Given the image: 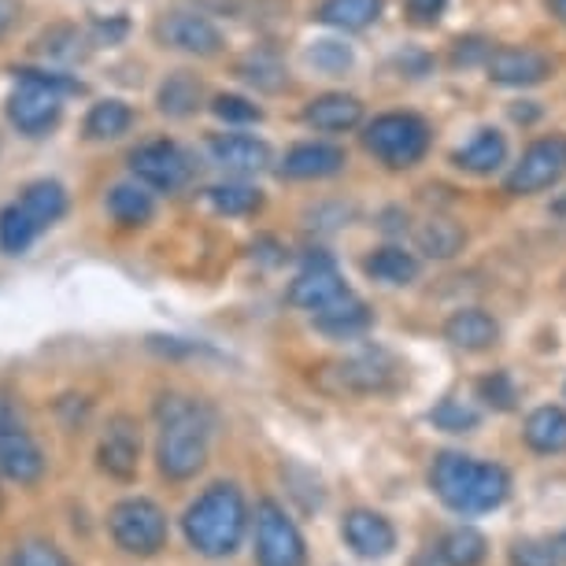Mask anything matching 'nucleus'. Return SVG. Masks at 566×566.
<instances>
[{
    "instance_id": "obj_1",
    "label": "nucleus",
    "mask_w": 566,
    "mask_h": 566,
    "mask_svg": "<svg viewBox=\"0 0 566 566\" xmlns=\"http://www.w3.org/2000/svg\"><path fill=\"white\" fill-rule=\"evenodd\" d=\"M159 437H156V463L159 474L170 482H189L208 463L211 444V411L193 397L170 392L156 403Z\"/></svg>"
},
{
    "instance_id": "obj_2",
    "label": "nucleus",
    "mask_w": 566,
    "mask_h": 566,
    "mask_svg": "<svg viewBox=\"0 0 566 566\" xmlns=\"http://www.w3.org/2000/svg\"><path fill=\"white\" fill-rule=\"evenodd\" d=\"M430 485L437 500L455 515H485L496 511L511 493V474L496 463H478L463 452H441L433 459Z\"/></svg>"
},
{
    "instance_id": "obj_3",
    "label": "nucleus",
    "mask_w": 566,
    "mask_h": 566,
    "mask_svg": "<svg viewBox=\"0 0 566 566\" xmlns=\"http://www.w3.org/2000/svg\"><path fill=\"white\" fill-rule=\"evenodd\" d=\"M189 548L208 555V559H227L241 548L244 530H249V504L233 482H216L205 489L181 515Z\"/></svg>"
},
{
    "instance_id": "obj_4",
    "label": "nucleus",
    "mask_w": 566,
    "mask_h": 566,
    "mask_svg": "<svg viewBox=\"0 0 566 566\" xmlns=\"http://www.w3.org/2000/svg\"><path fill=\"white\" fill-rule=\"evenodd\" d=\"M45 474V452L27 430L12 392L0 389V478L15 485H38Z\"/></svg>"
},
{
    "instance_id": "obj_5",
    "label": "nucleus",
    "mask_w": 566,
    "mask_h": 566,
    "mask_svg": "<svg viewBox=\"0 0 566 566\" xmlns=\"http://www.w3.org/2000/svg\"><path fill=\"white\" fill-rule=\"evenodd\" d=\"M363 145L386 167H415L430 148V126L411 112H389L363 130Z\"/></svg>"
},
{
    "instance_id": "obj_6",
    "label": "nucleus",
    "mask_w": 566,
    "mask_h": 566,
    "mask_svg": "<svg viewBox=\"0 0 566 566\" xmlns=\"http://www.w3.org/2000/svg\"><path fill=\"white\" fill-rule=\"evenodd\" d=\"M108 533L112 541L119 544L126 555H156L159 548L167 544V515L156 500L148 496H130V500H119L108 515Z\"/></svg>"
},
{
    "instance_id": "obj_7",
    "label": "nucleus",
    "mask_w": 566,
    "mask_h": 566,
    "mask_svg": "<svg viewBox=\"0 0 566 566\" xmlns=\"http://www.w3.org/2000/svg\"><path fill=\"white\" fill-rule=\"evenodd\" d=\"M255 566H307L304 537L282 504H255Z\"/></svg>"
},
{
    "instance_id": "obj_8",
    "label": "nucleus",
    "mask_w": 566,
    "mask_h": 566,
    "mask_svg": "<svg viewBox=\"0 0 566 566\" xmlns=\"http://www.w3.org/2000/svg\"><path fill=\"white\" fill-rule=\"evenodd\" d=\"M392 378H397V363L381 348H367L326 367L318 374V386L326 392H337V397H370V392L392 389Z\"/></svg>"
},
{
    "instance_id": "obj_9",
    "label": "nucleus",
    "mask_w": 566,
    "mask_h": 566,
    "mask_svg": "<svg viewBox=\"0 0 566 566\" xmlns=\"http://www.w3.org/2000/svg\"><path fill=\"white\" fill-rule=\"evenodd\" d=\"M566 175V134H552L533 142L522 159L515 164V170L507 175V193L515 197H530L541 193V189L555 186Z\"/></svg>"
},
{
    "instance_id": "obj_10",
    "label": "nucleus",
    "mask_w": 566,
    "mask_h": 566,
    "mask_svg": "<svg viewBox=\"0 0 566 566\" xmlns=\"http://www.w3.org/2000/svg\"><path fill=\"white\" fill-rule=\"evenodd\" d=\"M60 97L63 93H56L45 82L19 78V90L8 97V119H12V126L19 134L41 137L60 123V108H63Z\"/></svg>"
},
{
    "instance_id": "obj_11",
    "label": "nucleus",
    "mask_w": 566,
    "mask_h": 566,
    "mask_svg": "<svg viewBox=\"0 0 566 566\" xmlns=\"http://www.w3.org/2000/svg\"><path fill=\"white\" fill-rule=\"evenodd\" d=\"M130 170L145 186L159 189V193H175V189L186 186L189 175H193V164H189V156L181 153L175 142L164 137V142H148L142 148H134Z\"/></svg>"
},
{
    "instance_id": "obj_12",
    "label": "nucleus",
    "mask_w": 566,
    "mask_h": 566,
    "mask_svg": "<svg viewBox=\"0 0 566 566\" xmlns=\"http://www.w3.org/2000/svg\"><path fill=\"white\" fill-rule=\"evenodd\" d=\"M97 463L115 482H130L137 478V463H142V430L130 415H115L108 419L97 444Z\"/></svg>"
},
{
    "instance_id": "obj_13",
    "label": "nucleus",
    "mask_w": 566,
    "mask_h": 566,
    "mask_svg": "<svg viewBox=\"0 0 566 566\" xmlns=\"http://www.w3.org/2000/svg\"><path fill=\"white\" fill-rule=\"evenodd\" d=\"M348 285L340 282L334 260L326 252H315L307 255L304 271L296 274V282L290 285V304L301 307V312H323L326 304H334L337 296H345Z\"/></svg>"
},
{
    "instance_id": "obj_14",
    "label": "nucleus",
    "mask_w": 566,
    "mask_h": 566,
    "mask_svg": "<svg viewBox=\"0 0 566 566\" xmlns=\"http://www.w3.org/2000/svg\"><path fill=\"white\" fill-rule=\"evenodd\" d=\"M340 537H345L348 548L363 555V559H386V555L397 548V530H392V522L367 507L348 511L345 522H340Z\"/></svg>"
},
{
    "instance_id": "obj_15",
    "label": "nucleus",
    "mask_w": 566,
    "mask_h": 566,
    "mask_svg": "<svg viewBox=\"0 0 566 566\" xmlns=\"http://www.w3.org/2000/svg\"><path fill=\"white\" fill-rule=\"evenodd\" d=\"M156 30L170 49L189 52V56H216L222 49L219 27L197 12H170L167 19H159Z\"/></svg>"
},
{
    "instance_id": "obj_16",
    "label": "nucleus",
    "mask_w": 566,
    "mask_h": 566,
    "mask_svg": "<svg viewBox=\"0 0 566 566\" xmlns=\"http://www.w3.org/2000/svg\"><path fill=\"white\" fill-rule=\"evenodd\" d=\"M485 67H489V78L500 85H537L552 74V60L537 49L504 45V49L489 52Z\"/></svg>"
},
{
    "instance_id": "obj_17",
    "label": "nucleus",
    "mask_w": 566,
    "mask_h": 566,
    "mask_svg": "<svg viewBox=\"0 0 566 566\" xmlns=\"http://www.w3.org/2000/svg\"><path fill=\"white\" fill-rule=\"evenodd\" d=\"M208 153L222 170H238V175H255L271 164V145L249 134H216L208 142Z\"/></svg>"
},
{
    "instance_id": "obj_18",
    "label": "nucleus",
    "mask_w": 566,
    "mask_h": 566,
    "mask_svg": "<svg viewBox=\"0 0 566 566\" xmlns=\"http://www.w3.org/2000/svg\"><path fill=\"white\" fill-rule=\"evenodd\" d=\"M348 159L340 153L337 145H318V142H307V145H296L285 153L282 159V178H329L345 167Z\"/></svg>"
},
{
    "instance_id": "obj_19",
    "label": "nucleus",
    "mask_w": 566,
    "mask_h": 566,
    "mask_svg": "<svg viewBox=\"0 0 566 566\" xmlns=\"http://www.w3.org/2000/svg\"><path fill=\"white\" fill-rule=\"evenodd\" d=\"M370 323H374L370 307L363 304L352 290L345 296H337L334 304H326L323 312H315V326L323 329L326 337H337V340L359 337L363 329H370Z\"/></svg>"
},
{
    "instance_id": "obj_20",
    "label": "nucleus",
    "mask_w": 566,
    "mask_h": 566,
    "mask_svg": "<svg viewBox=\"0 0 566 566\" xmlns=\"http://www.w3.org/2000/svg\"><path fill=\"white\" fill-rule=\"evenodd\" d=\"M359 119H363V104L356 97H348V93H326V97H315L304 108V123L323 134L352 130V126H359Z\"/></svg>"
},
{
    "instance_id": "obj_21",
    "label": "nucleus",
    "mask_w": 566,
    "mask_h": 566,
    "mask_svg": "<svg viewBox=\"0 0 566 566\" xmlns=\"http://www.w3.org/2000/svg\"><path fill=\"white\" fill-rule=\"evenodd\" d=\"M444 337L452 340L455 348H463V352H482V348L496 345L500 326H496L493 315L478 312V307H467V312H455L444 323Z\"/></svg>"
},
{
    "instance_id": "obj_22",
    "label": "nucleus",
    "mask_w": 566,
    "mask_h": 566,
    "mask_svg": "<svg viewBox=\"0 0 566 566\" xmlns=\"http://www.w3.org/2000/svg\"><path fill=\"white\" fill-rule=\"evenodd\" d=\"M200 97H205V85H200L197 74L189 71H175L170 78L159 85V112L170 115V119H186L200 108Z\"/></svg>"
},
{
    "instance_id": "obj_23",
    "label": "nucleus",
    "mask_w": 566,
    "mask_h": 566,
    "mask_svg": "<svg viewBox=\"0 0 566 566\" xmlns=\"http://www.w3.org/2000/svg\"><path fill=\"white\" fill-rule=\"evenodd\" d=\"M526 444L541 455L566 452V411L563 408H537L526 419Z\"/></svg>"
},
{
    "instance_id": "obj_24",
    "label": "nucleus",
    "mask_w": 566,
    "mask_h": 566,
    "mask_svg": "<svg viewBox=\"0 0 566 566\" xmlns=\"http://www.w3.org/2000/svg\"><path fill=\"white\" fill-rule=\"evenodd\" d=\"M381 15V0H323L315 19L337 30H367Z\"/></svg>"
},
{
    "instance_id": "obj_25",
    "label": "nucleus",
    "mask_w": 566,
    "mask_h": 566,
    "mask_svg": "<svg viewBox=\"0 0 566 566\" xmlns=\"http://www.w3.org/2000/svg\"><path fill=\"white\" fill-rule=\"evenodd\" d=\"M504 159H507V142H504V134H496V130H478L474 142L455 153V164L463 170H474V175H489V170H496Z\"/></svg>"
},
{
    "instance_id": "obj_26",
    "label": "nucleus",
    "mask_w": 566,
    "mask_h": 566,
    "mask_svg": "<svg viewBox=\"0 0 566 566\" xmlns=\"http://www.w3.org/2000/svg\"><path fill=\"white\" fill-rule=\"evenodd\" d=\"M19 205H23L30 211V219L45 230L52 222L63 219V211H67V193H63L60 181H34V186L23 189V200H19Z\"/></svg>"
},
{
    "instance_id": "obj_27",
    "label": "nucleus",
    "mask_w": 566,
    "mask_h": 566,
    "mask_svg": "<svg viewBox=\"0 0 566 566\" xmlns=\"http://www.w3.org/2000/svg\"><path fill=\"white\" fill-rule=\"evenodd\" d=\"M363 271H367L374 282L408 285V282H415V274H419V260H415L411 252H403V249H378L374 255H367Z\"/></svg>"
},
{
    "instance_id": "obj_28",
    "label": "nucleus",
    "mask_w": 566,
    "mask_h": 566,
    "mask_svg": "<svg viewBox=\"0 0 566 566\" xmlns=\"http://www.w3.org/2000/svg\"><path fill=\"white\" fill-rule=\"evenodd\" d=\"M437 552L444 555L448 566H478L489 555V541L474 526H455L441 537Z\"/></svg>"
},
{
    "instance_id": "obj_29",
    "label": "nucleus",
    "mask_w": 566,
    "mask_h": 566,
    "mask_svg": "<svg viewBox=\"0 0 566 566\" xmlns=\"http://www.w3.org/2000/svg\"><path fill=\"white\" fill-rule=\"evenodd\" d=\"M130 123H134V112L126 108L123 101H101L85 115V137H90V142H108V137H119L130 130Z\"/></svg>"
},
{
    "instance_id": "obj_30",
    "label": "nucleus",
    "mask_w": 566,
    "mask_h": 566,
    "mask_svg": "<svg viewBox=\"0 0 566 566\" xmlns=\"http://www.w3.org/2000/svg\"><path fill=\"white\" fill-rule=\"evenodd\" d=\"M463 244H467V233L452 219H430L419 230V249L430 255V260H452L455 252H463Z\"/></svg>"
},
{
    "instance_id": "obj_31",
    "label": "nucleus",
    "mask_w": 566,
    "mask_h": 566,
    "mask_svg": "<svg viewBox=\"0 0 566 566\" xmlns=\"http://www.w3.org/2000/svg\"><path fill=\"white\" fill-rule=\"evenodd\" d=\"M38 233H41V227L30 219V211L23 205H12V208L0 211V252H8V255L27 252Z\"/></svg>"
},
{
    "instance_id": "obj_32",
    "label": "nucleus",
    "mask_w": 566,
    "mask_h": 566,
    "mask_svg": "<svg viewBox=\"0 0 566 566\" xmlns=\"http://www.w3.org/2000/svg\"><path fill=\"white\" fill-rule=\"evenodd\" d=\"M108 211L115 222H123V227H145L148 219H153V197L145 193V189L137 186H115L108 193Z\"/></svg>"
},
{
    "instance_id": "obj_33",
    "label": "nucleus",
    "mask_w": 566,
    "mask_h": 566,
    "mask_svg": "<svg viewBox=\"0 0 566 566\" xmlns=\"http://www.w3.org/2000/svg\"><path fill=\"white\" fill-rule=\"evenodd\" d=\"M238 74L244 82L260 85L263 93H277V90L290 85V74H285L282 60H277L274 52H252V56H244L238 63Z\"/></svg>"
},
{
    "instance_id": "obj_34",
    "label": "nucleus",
    "mask_w": 566,
    "mask_h": 566,
    "mask_svg": "<svg viewBox=\"0 0 566 566\" xmlns=\"http://www.w3.org/2000/svg\"><path fill=\"white\" fill-rule=\"evenodd\" d=\"M208 200L219 216H252V211L263 208L260 189H252V186H216V189H208Z\"/></svg>"
},
{
    "instance_id": "obj_35",
    "label": "nucleus",
    "mask_w": 566,
    "mask_h": 566,
    "mask_svg": "<svg viewBox=\"0 0 566 566\" xmlns=\"http://www.w3.org/2000/svg\"><path fill=\"white\" fill-rule=\"evenodd\" d=\"M559 544L552 541H537V537H522L511 544L507 563L511 566H559Z\"/></svg>"
},
{
    "instance_id": "obj_36",
    "label": "nucleus",
    "mask_w": 566,
    "mask_h": 566,
    "mask_svg": "<svg viewBox=\"0 0 566 566\" xmlns=\"http://www.w3.org/2000/svg\"><path fill=\"white\" fill-rule=\"evenodd\" d=\"M430 422L444 433H470L478 426V411L463 400H441L430 411Z\"/></svg>"
},
{
    "instance_id": "obj_37",
    "label": "nucleus",
    "mask_w": 566,
    "mask_h": 566,
    "mask_svg": "<svg viewBox=\"0 0 566 566\" xmlns=\"http://www.w3.org/2000/svg\"><path fill=\"white\" fill-rule=\"evenodd\" d=\"M478 397H482L493 411H511L518 400V389H515V381H511V374L496 370V374H489V378L478 381Z\"/></svg>"
},
{
    "instance_id": "obj_38",
    "label": "nucleus",
    "mask_w": 566,
    "mask_h": 566,
    "mask_svg": "<svg viewBox=\"0 0 566 566\" xmlns=\"http://www.w3.org/2000/svg\"><path fill=\"white\" fill-rule=\"evenodd\" d=\"M12 566H74V563L56 548V544H49V541H27V544H19Z\"/></svg>"
},
{
    "instance_id": "obj_39",
    "label": "nucleus",
    "mask_w": 566,
    "mask_h": 566,
    "mask_svg": "<svg viewBox=\"0 0 566 566\" xmlns=\"http://www.w3.org/2000/svg\"><path fill=\"white\" fill-rule=\"evenodd\" d=\"M307 60H312L318 71L340 74V71H348V67H352V49H348V45H340V41H318V45H315L312 52H307Z\"/></svg>"
},
{
    "instance_id": "obj_40",
    "label": "nucleus",
    "mask_w": 566,
    "mask_h": 566,
    "mask_svg": "<svg viewBox=\"0 0 566 566\" xmlns=\"http://www.w3.org/2000/svg\"><path fill=\"white\" fill-rule=\"evenodd\" d=\"M211 112H216L222 123H260V119H263V112L255 108L252 101L233 97V93H222V97H216V104H211Z\"/></svg>"
},
{
    "instance_id": "obj_41",
    "label": "nucleus",
    "mask_w": 566,
    "mask_h": 566,
    "mask_svg": "<svg viewBox=\"0 0 566 566\" xmlns=\"http://www.w3.org/2000/svg\"><path fill=\"white\" fill-rule=\"evenodd\" d=\"M19 78H34V82H45L52 85L56 93H82V82H74L67 78V74H60V71H38V67H15Z\"/></svg>"
},
{
    "instance_id": "obj_42",
    "label": "nucleus",
    "mask_w": 566,
    "mask_h": 566,
    "mask_svg": "<svg viewBox=\"0 0 566 566\" xmlns=\"http://www.w3.org/2000/svg\"><path fill=\"white\" fill-rule=\"evenodd\" d=\"M444 8H448V0H408V15H411V23H419V27L437 23V19L444 15Z\"/></svg>"
},
{
    "instance_id": "obj_43",
    "label": "nucleus",
    "mask_w": 566,
    "mask_h": 566,
    "mask_svg": "<svg viewBox=\"0 0 566 566\" xmlns=\"http://www.w3.org/2000/svg\"><path fill=\"white\" fill-rule=\"evenodd\" d=\"M478 60H489V45L478 38H467V41H455V52H452V63L455 67H470Z\"/></svg>"
},
{
    "instance_id": "obj_44",
    "label": "nucleus",
    "mask_w": 566,
    "mask_h": 566,
    "mask_svg": "<svg viewBox=\"0 0 566 566\" xmlns=\"http://www.w3.org/2000/svg\"><path fill=\"white\" fill-rule=\"evenodd\" d=\"M15 19H19V0H0V38L15 27Z\"/></svg>"
},
{
    "instance_id": "obj_45",
    "label": "nucleus",
    "mask_w": 566,
    "mask_h": 566,
    "mask_svg": "<svg viewBox=\"0 0 566 566\" xmlns=\"http://www.w3.org/2000/svg\"><path fill=\"white\" fill-rule=\"evenodd\" d=\"M548 4V12L559 19V23H566V0H544Z\"/></svg>"
},
{
    "instance_id": "obj_46",
    "label": "nucleus",
    "mask_w": 566,
    "mask_h": 566,
    "mask_svg": "<svg viewBox=\"0 0 566 566\" xmlns=\"http://www.w3.org/2000/svg\"><path fill=\"white\" fill-rule=\"evenodd\" d=\"M555 211H559V216H566V197L559 200V205H555Z\"/></svg>"
},
{
    "instance_id": "obj_47",
    "label": "nucleus",
    "mask_w": 566,
    "mask_h": 566,
    "mask_svg": "<svg viewBox=\"0 0 566 566\" xmlns=\"http://www.w3.org/2000/svg\"><path fill=\"white\" fill-rule=\"evenodd\" d=\"M559 552L566 555V533H563V537H559Z\"/></svg>"
}]
</instances>
